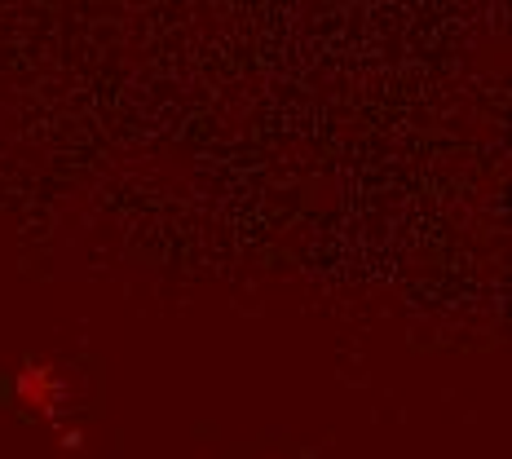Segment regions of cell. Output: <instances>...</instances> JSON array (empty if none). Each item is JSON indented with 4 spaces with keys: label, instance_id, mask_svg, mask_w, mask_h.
Returning <instances> with one entry per match:
<instances>
[{
    "label": "cell",
    "instance_id": "3",
    "mask_svg": "<svg viewBox=\"0 0 512 459\" xmlns=\"http://www.w3.org/2000/svg\"><path fill=\"white\" fill-rule=\"evenodd\" d=\"M270 459H274V455H270Z\"/></svg>",
    "mask_w": 512,
    "mask_h": 459
},
{
    "label": "cell",
    "instance_id": "2",
    "mask_svg": "<svg viewBox=\"0 0 512 459\" xmlns=\"http://www.w3.org/2000/svg\"><path fill=\"white\" fill-rule=\"evenodd\" d=\"M58 437H62V451H84V433L80 429H58Z\"/></svg>",
    "mask_w": 512,
    "mask_h": 459
},
{
    "label": "cell",
    "instance_id": "1",
    "mask_svg": "<svg viewBox=\"0 0 512 459\" xmlns=\"http://www.w3.org/2000/svg\"><path fill=\"white\" fill-rule=\"evenodd\" d=\"M9 389H14V402L27 415H36V420H45V424L62 420V393H67V384H62L58 367H53L49 358H23Z\"/></svg>",
    "mask_w": 512,
    "mask_h": 459
}]
</instances>
